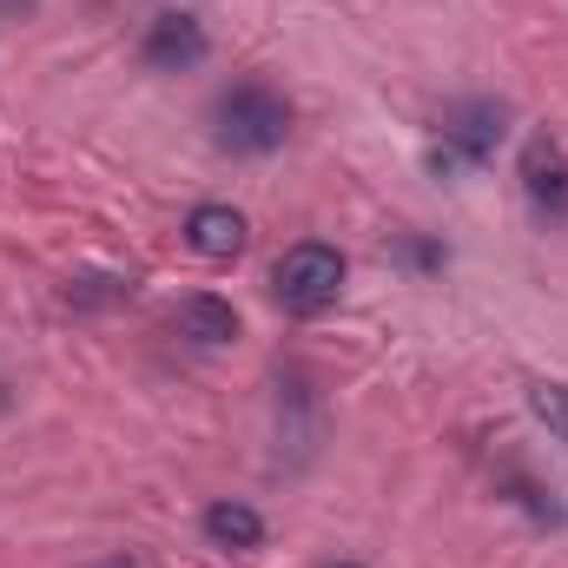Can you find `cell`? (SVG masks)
I'll return each instance as SVG.
<instances>
[{
    "mask_svg": "<svg viewBox=\"0 0 568 568\" xmlns=\"http://www.w3.org/2000/svg\"><path fill=\"white\" fill-rule=\"evenodd\" d=\"M93 568H140L133 556H113V562H93Z\"/></svg>",
    "mask_w": 568,
    "mask_h": 568,
    "instance_id": "obj_11",
    "label": "cell"
},
{
    "mask_svg": "<svg viewBox=\"0 0 568 568\" xmlns=\"http://www.w3.org/2000/svg\"><path fill=\"white\" fill-rule=\"evenodd\" d=\"M27 13H33V0H0V33H13Z\"/></svg>",
    "mask_w": 568,
    "mask_h": 568,
    "instance_id": "obj_10",
    "label": "cell"
},
{
    "mask_svg": "<svg viewBox=\"0 0 568 568\" xmlns=\"http://www.w3.org/2000/svg\"><path fill=\"white\" fill-rule=\"evenodd\" d=\"M145 67L152 73H185V67H199L205 53H212V40H205V27L192 20V13H159L152 27H145Z\"/></svg>",
    "mask_w": 568,
    "mask_h": 568,
    "instance_id": "obj_5",
    "label": "cell"
},
{
    "mask_svg": "<svg viewBox=\"0 0 568 568\" xmlns=\"http://www.w3.org/2000/svg\"><path fill=\"white\" fill-rule=\"evenodd\" d=\"M529 404H536V417H549V424L562 429V443H568V384H536Z\"/></svg>",
    "mask_w": 568,
    "mask_h": 568,
    "instance_id": "obj_9",
    "label": "cell"
},
{
    "mask_svg": "<svg viewBox=\"0 0 568 568\" xmlns=\"http://www.w3.org/2000/svg\"><path fill=\"white\" fill-rule=\"evenodd\" d=\"M509 133V106L503 100H456L449 113H443V133L429 145V165L449 179V172H469V165H483L496 145Z\"/></svg>",
    "mask_w": 568,
    "mask_h": 568,
    "instance_id": "obj_3",
    "label": "cell"
},
{
    "mask_svg": "<svg viewBox=\"0 0 568 568\" xmlns=\"http://www.w3.org/2000/svg\"><path fill=\"white\" fill-rule=\"evenodd\" d=\"M523 192H529V205H536L542 225H568V152H562V140L536 133V140L523 145Z\"/></svg>",
    "mask_w": 568,
    "mask_h": 568,
    "instance_id": "obj_4",
    "label": "cell"
},
{
    "mask_svg": "<svg viewBox=\"0 0 568 568\" xmlns=\"http://www.w3.org/2000/svg\"><path fill=\"white\" fill-rule=\"evenodd\" d=\"M205 536H212L219 549H258V542H265V516L245 509V503H212V509H205Z\"/></svg>",
    "mask_w": 568,
    "mask_h": 568,
    "instance_id": "obj_8",
    "label": "cell"
},
{
    "mask_svg": "<svg viewBox=\"0 0 568 568\" xmlns=\"http://www.w3.org/2000/svg\"><path fill=\"white\" fill-rule=\"evenodd\" d=\"M331 568H337V562H331ZM344 568H351V562H344Z\"/></svg>",
    "mask_w": 568,
    "mask_h": 568,
    "instance_id": "obj_12",
    "label": "cell"
},
{
    "mask_svg": "<svg viewBox=\"0 0 568 568\" xmlns=\"http://www.w3.org/2000/svg\"><path fill=\"white\" fill-rule=\"evenodd\" d=\"M179 331H185L192 344H232V337H239V311H232L225 297L199 291V297L179 304Z\"/></svg>",
    "mask_w": 568,
    "mask_h": 568,
    "instance_id": "obj_7",
    "label": "cell"
},
{
    "mask_svg": "<svg viewBox=\"0 0 568 568\" xmlns=\"http://www.w3.org/2000/svg\"><path fill=\"white\" fill-rule=\"evenodd\" d=\"M212 133H219L225 152H239V159H265V152H278L284 133H291V106H284L272 87L239 80L232 93H219V106H212Z\"/></svg>",
    "mask_w": 568,
    "mask_h": 568,
    "instance_id": "obj_1",
    "label": "cell"
},
{
    "mask_svg": "<svg viewBox=\"0 0 568 568\" xmlns=\"http://www.w3.org/2000/svg\"><path fill=\"white\" fill-rule=\"evenodd\" d=\"M337 291H344V252H331V245H317V239L291 245L278 265H272V297H278L291 317H317V311H331Z\"/></svg>",
    "mask_w": 568,
    "mask_h": 568,
    "instance_id": "obj_2",
    "label": "cell"
},
{
    "mask_svg": "<svg viewBox=\"0 0 568 568\" xmlns=\"http://www.w3.org/2000/svg\"><path fill=\"white\" fill-rule=\"evenodd\" d=\"M185 245L199 258H239L245 252V212H232V205H192Z\"/></svg>",
    "mask_w": 568,
    "mask_h": 568,
    "instance_id": "obj_6",
    "label": "cell"
}]
</instances>
